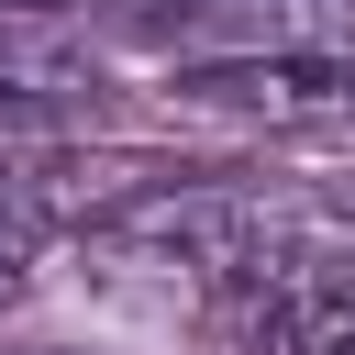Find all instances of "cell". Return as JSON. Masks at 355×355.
I'll return each instance as SVG.
<instances>
[{
  "mask_svg": "<svg viewBox=\"0 0 355 355\" xmlns=\"http://www.w3.org/2000/svg\"><path fill=\"white\" fill-rule=\"evenodd\" d=\"M11 11H55V0H0V22H11Z\"/></svg>",
  "mask_w": 355,
  "mask_h": 355,
  "instance_id": "obj_3",
  "label": "cell"
},
{
  "mask_svg": "<svg viewBox=\"0 0 355 355\" xmlns=\"http://www.w3.org/2000/svg\"><path fill=\"white\" fill-rule=\"evenodd\" d=\"M222 111H255L277 133H355V44H255V55H211L189 78Z\"/></svg>",
  "mask_w": 355,
  "mask_h": 355,
  "instance_id": "obj_1",
  "label": "cell"
},
{
  "mask_svg": "<svg viewBox=\"0 0 355 355\" xmlns=\"http://www.w3.org/2000/svg\"><path fill=\"white\" fill-rule=\"evenodd\" d=\"M33 244H44V211H33V200H22L11 178H0V300L22 288V266H33Z\"/></svg>",
  "mask_w": 355,
  "mask_h": 355,
  "instance_id": "obj_2",
  "label": "cell"
}]
</instances>
